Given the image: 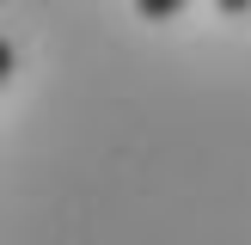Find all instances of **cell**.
Returning <instances> with one entry per match:
<instances>
[{"instance_id":"2","label":"cell","mask_w":251,"mask_h":245,"mask_svg":"<svg viewBox=\"0 0 251 245\" xmlns=\"http://www.w3.org/2000/svg\"><path fill=\"white\" fill-rule=\"evenodd\" d=\"M215 6H221V12H245L251 0H215Z\"/></svg>"},{"instance_id":"1","label":"cell","mask_w":251,"mask_h":245,"mask_svg":"<svg viewBox=\"0 0 251 245\" xmlns=\"http://www.w3.org/2000/svg\"><path fill=\"white\" fill-rule=\"evenodd\" d=\"M190 6V0H135V12H141V19H153V24H166L172 12H184Z\"/></svg>"}]
</instances>
